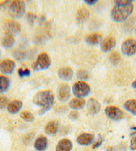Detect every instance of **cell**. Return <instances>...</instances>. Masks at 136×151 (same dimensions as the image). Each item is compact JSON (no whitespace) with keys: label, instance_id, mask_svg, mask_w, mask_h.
Instances as JSON below:
<instances>
[{"label":"cell","instance_id":"cell-19","mask_svg":"<svg viewBox=\"0 0 136 151\" xmlns=\"http://www.w3.org/2000/svg\"><path fill=\"white\" fill-rule=\"evenodd\" d=\"M59 129V123L56 121H51L46 124L45 127V132L49 135V136H54L57 133Z\"/></svg>","mask_w":136,"mask_h":151},{"label":"cell","instance_id":"cell-27","mask_svg":"<svg viewBox=\"0 0 136 151\" xmlns=\"http://www.w3.org/2000/svg\"><path fill=\"white\" fill-rule=\"evenodd\" d=\"M8 99L5 97H0V109L4 110L6 109L9 105Z\"/></svg>","mask_w":136,"mask_h":151},{"label":"cell","instance_id":"cell-32","mask_svg":"<svg viewBox=\"0 0 136 151\" xmlns=\"http://www.w3.org/2000/svg\"><path fill=\"white\" fill-rule=\"evenodd\" d=\"M106 151H125V147L124 145H118L116 147H109Z\"/></svg>","mask_w":136,"mask_h":151},{"label":"cell","instance_id":"cell-1","mask_svg":"<svg viewBox=\"0 0 136 151\" xmlns=\"http://www.w3.org/2000/svg\"><path fill=\"white\" fill-rule=\"evenodd\" d=\"M133 1L129 0H117L114 1L116 6L114 7L111 12L112 20L117 23L125 22L133 11Z\"/></svg>","mask_w":136,"mask_h":151},{"label":"cell","instance_id":"cell-38","mask_svg":"<svg viewBox=\"0 0 136 151\" xmlns=\"http://www.w3.org/2000/svg\"><path fill=\"white\" fill-rule=\"evenodd\" d=\"M135 33H136V28H135Z\"/></svg>","mask_w":136,"mask_h":151},{"label":"cell","instance_id":"cell-2","mask_svg":"<svg viewBox=\"0 0 136 151\" xmlns=\"http://www.w3.org/2000/svg\"><path fill=\"white\" fill-rule=\"evenodd\" d=\"M54 99V95L51 91H41L36 93L33 98V103L41 107L38 112L39 115L43 116L53 107Z\"/></svg>","mask_w":136,"mask_h":151},{"label":"cell","instance_id":"cell-22","mask_svg":"<svg viewBox=\"0 0 136 151\" xmlns=\"http://www.w3.org/2000/svg\"><path fill=\"white\" fill-rule=\"evenodd\" d=\"M15 43V40L14 37L9 35H5L1 41L2 46L6 49H12L14 46Z\"/></svg>","mask_w":136,"mask_h":151},{"label":"cell","instance_id":"cell-23","mask_svg":"<svg viewBox=\"0 0 136 151\" xmlns=\"http://www.w3.org/2000/svg\"><path fill=\"white\" fill-rule=\"evenodd\" d=\"M124 108L125 110L129 112L133 115L136 116V100L129 99L125 101L124 104Z\"/></svg>","mask_w":136,"mask_h":151},{"label":"cell","instance_id":"cell-39","mask_svg":"<svg viewBox=\"0 0 136 151\" xmlns=\"http://www.w3.org/2000/svg\"><path fill=\"white\" fill-rule=\"evenodd\" d=\"M0 57H1V52H0Z\"/></svg>","mask_w":136,"mask_h":151},{"label":"cell","instance_id":"cell-14","mask_svg":"<svg viewBox=\"0 0 136 151\" xmlns=\"http://www.w3.org/2000/svg\"><path fill=\"white\" fill-rule=\"evenodd\" d=\"M48 145V140L45 136L39 137L34 142L33 147L36 151H45Z\"/></svg>","mask_w":136,"mask_h":151},{"label":"cell","instance_id":"cell-29","mask_svg":"<svg viewBox=\"0 0 136 151\" xmlns=\"http://www.w3.org/2000/svg\"><path fill=\"white\" fill-rule=\"evenodd\" d=\"M18 75H19L20 78H23L24 77H29L31 75V72L28 69H23L22 68H20L18 70Z\"/></svg>","mask_w":136,"mask_h":151},{"label":"cell","instance_id":"cell-34","mask_svg":"<svg viewBox=\"0 0 136 151\" xmlns=\"http://www.w3.org/2000/svg\"><path fill=\"white\" fill-rule=\"evenodd\" d=\"M102 142H103V139H102L101 136H100V135H99V137H98V140H97V142L93 145L92 148H97L99 147L101 145Z\"/></svg>","mask_w":136,"mask_h":151},{"label":"cell","instance_id":"cell-37","mask_svg":"<svg viewBox=\"0 0 136 151\" xmlns=\"http://www.w3.org/2000/svg\"><path fill=\"white\" fill-rule=\"evenodd\" d=\"M132 88H135V89H136V80H135L134 81H133V82L132 83Z\"/></svg>","mask_w":136,"mask_h":151},{"label":"cell","instance_id":"cell-16","mask_svg":"<svg viewBox=\"0 0 136 151\" xmlns=\"http://www.w3.org/2000/svg\"><path fill=\"white\" fill-rule=\"evenodd\" d=\"M73 144L71 140L64 139L60 140L56 147V151H72Z\"/></svg>","mask_w":136,"mask_h":151},{"label":"cell","instance_id":"cell-6","mask_svg":"<svg viewBox=\"0 0 136 151\" xmlns=\"http://www.w3.org/2000/svg\"><path fill=\"white\" fill-rule=\"evenodd\" d=\"M121 51L125 56L132 57L136 54V40L127 39L122 44Z\"/></svg>","mask_w":136,"mask_h":151},{"label":"cell","instance_id":"cell-3","mask_svg":"<svg viewBox=\"0 0 136 151\" xmlns=\"http://www.w3.org/2000/svg\"><path fill=\"white\" fill-rule=\"evenodd\" d=\"M25 4L23 1H14L10 4L9 14L14 19H20L24 16Z\"/></svg>","mask_w":136,"mask_h":151},{"label":"cell","instance_id":"cell-9","mask_svg":"<svg viewBox=\"0 0 136 151\" xmlns=\"http://www.w3.org/2000/svg\"><path fill=\"white\" fill-rule=\"evenodd\" d=\"M71 97V88L67 84H61L59 86L57 98L60 102L65 103Z\"/></svg>","mask_w":136,"mask_h":151},{"label":"cell","instance_id":"cell-36","mask_svg":"<svg viewBox=\"0 0 136 151\" xmlns=\"http://www.w3.org/2000/svg\"><path fill=\"white\" fill-rule=\"evenodd\" d=\"M83 2L88 6H93L98 2V0H83Z\"/></svg>","mask_w":136,"mask_h":151},{"label":"cell","instance_id":"cell-35","mask_svg":"<svg viewBox=\"0 0 136 151\" xmlns=\"http://www.w3.org/2000/svg\"><path fill=\"white\" fill-rule=\"evenodd\" d=\"M78 116H79V114H78L77 112L75 111L71 112L69 114V119L72 120V121H75V120H76L78 118Z\"/></svg>","mask_w":136,"mask_h":151},{"label":"cell","instance_id":"cell-11","mask_svg":"<svg viewBox=\"0 0 136 151\" xmlns=\"http://www.w3.org/2000/svg\"><path fill=\"white\" fill-rule=\"evenodd\" d=\"M15 69V63L11 59H5L0 63V71L6 75H11Z\"/></svg>","mask_w":136,"mask_h":151},{"label":"cell","instance_id":"cell-8","mask_svg":"<svg viewBox=\"0 0 136 151\" xmlns=\"http://www.w3.org/2000/svg\"><path fill=\"white\" fill-rule=\"evenodd\" d=\"M4 29L6 34L12 35L13 37L19 34L21 32L20 23L14 20H10L4 24Z\"/></svg>","mask_w":136,"mask_h":151},{"label":"cell","instance_id":"cell-18","mask_svg":"<svg viewBox=\"0 0 136 151\" xmlns=\"http://www.w3.org/2000/svg\"><path fill=\"white\" fill-rule=\"evenodd\" d=\"M86 105L85 101L83 98H75L73 99L69 103V106L74 111L81 110L84 108Z\"/></svg>","mask_w":136,"mask_h":151},{"label":"cell","instance_id":"cell-17","mask_svg":"<svg viewBox=\"0 0 136 151\" xmlns=\"http://www.w3.org/2000/svg\"><path fill=\"white\" fill-rule=\"evenodd\" d=\"M23 107L22 101L20 100H14L9 103L7 107V110L9 114H15L19 113Z\"/></svg>","mask_w":136,"mask_h":151},{"label":"cell","instance_id":"cell-5","mask_svg":"<svg viewBox=\"0 0 136 151\" xmlns=\"http://www.w3.org/2000/svg\"><path fill=\"white\" fill-rule=\"evenodd\" d=\"M91 88L88 83L83 81H78L72 87L73 94L77 98L85 97L90 94Z\"/></svg>","mask_w":136,"mask_h":151},{"label":"cell","instance_id":"cell-28","mask_svg":"<svg viewBox=\"0 0 136 151\" xmlns=\"http://www.w3.org/2000/svg\"><path fill=\"white\" fill-rule=\"evenodd\" d=\"M14 58L16 59L18 61H20V60H23V59L25 58V53L23 51H19L17 50L14 52Z\"/></svg>","mask_w":136,"mask_h":151},{"label":"cell","instance_id":"cell-25","mask_svg":"<svg viewBox=\"0 0 136 151\" xmlns=\"http://www.w3.org/2000/svg\"><path fill=\"white\" fill-rule=\"evenodd\" d=\"M20 117L23 121L28 123H31L35 121V116L33 114L29 111H23L20 113Z\"/></svg>","mask_w":136,"mask_h":151},{"label":"cell","instance_id":"cell-10","mask_svg":"<svg viewBox=\"0 0 136 151\" xmlns=\"http://www.w3.org/2000/svg\"><path fill=\"white\" fill-rule=\"evenodd\" d=\"M101 110V105L99 101L94 98H91L87 102V111L90 115L98 114Z\"/></svg>","mask_w":136,"mask_h":151},{"label":"cell","instance_id":"cell-15","mask_svg":"<svg viewBox=\"0 0 136 151\" xmlns=\"http://www.w3.org/2000/svg\"><path fill=\"white\" fill-rule=\"evenodd\" d=\"M57 75L61 80L68 81L72 80L73 75H74V71L70 67H62L58 71Z\"/></svg>","mask_w":136,"mask_h":151},{"label":"cell","instance_id":"cell-7","mask_svg":"<svg viewBox=\"0 0 136 151\" xmlns=\"http://www.w3.org/2000/svg\"><path fill=\"white\" fill-rule=\"evenodd\" d=\"M105 114L108 118L114 121H119L124 118L125 114L121 109L115 106H108L105 109Z\"/></svg>","mask_w":136,"mask_h":151},{"label":"cell","instance_id":"cell-20","mask_svg":"<svg viewBox=\"0 0 136 151\" xmlns=\"http://www.w3.org/2000/svg\"><path fill=\"white\" fill-rule=\"evenodd\" d=\"M89 18H90V12L88 10L85 8H82L77 11L75 19L77 23L82 24L87 22Z\"/></svg>","mask_w":136,"mask_h":151},{"label":"cell","instance_id":"cell-30","mask_svg":"<svg viewBox=\"0 0 136 151\" xmlns=\"http://www.w3.org/2000/svg\"><path fill=\"white\" fill-rule=\"evenodd\" d=\"M77 77L80 79H88L89 77V75L85 71L81 70L79 71L77 73Z\"/></svg>","mask_w":136,"mask_h":151},{"label":"cell","instance_id":"cell-24","mask_svg":"<svg viewBox=\"0 0 136 151\" xmlns=\"http://www.w3.org/2000/svg\"><path fill=\"white\" fill-rule=\"evenodd\" d=\"M10 80L8 77L0 76V93H6L10 87Z\"/></svg>","mask_w":136,"mask_h":151},{"label":"cell","instance_id":"cell-21","mask_svg":"<svg viewBox=\"0 0 136 151\" xmlns=\"http://www.w3.org/2000/svg\"><path fill=\"white\" fill-rule=\"evenodd\" d=\"M102 41H103V37L98 33L88 35L85 37V42L90 45H98V44H100L102 42Z\"/></svg>","mask_w":136,"mask_h":151},{"label":"cell","instance_id":"cell-26","mask_svg":"<svg viewBox=\"0 0 136 151\" xmlns=\"http://www.w3.org/2000/svg\"><path fill=\"white\" fill-rule=\"evenodd\" d=\"M109 60L112 65H117L121 61V56L117 52H113L109 56Z\"/></svg>","mask_w":136,"mask_h":151},{"label":"cell","instance_id":"cell-12","mask_svg":"<svg viewBox=\"0 0 136 151\" xmlns=\"http://www.w3.org/2000/svg\"><path fill=\"white\" fill-rule=\"evenodd\" d=\"M94 140H95V137L93 134L83 133L77 137L76 141L78 145L83 147H88L93 144Z\"/></svg>","mask_w":136,"mask_h":151},{"label":"cell","instance_id":"cell-13","mask_svg":"<svg viewBox=\"0 0 136 151\" xmlns=\"http://www.w3.org/2000/svg\"><path fill=\"white\" fill-rule=\"evenodd\" d=\"M116 45V39L112 37H108L102 41L101 43V49L103 53H109Z\"/></svg>","mask_w":136,"mask_h":151},{"label":"cell","instance_id":"cell-4","mask_svg":"<svg viewBox=\"0 0 136 151\" xmlns=\"http://www.w3.org/2000/svg\"><path fill=\"white\" fill-rule=\"evenodd\" d=\"M51 59L48 54L41 53L39 55L35 63L32 65V68L34 71H42L48 69L51 66Z\"/></svg>","mask_w":136,"mask_h":151},{"label":"cell","instance_id":"cell-33","mask_svg":"<svg viewBox=\"0 0 136 151\" xmlns=\"http://www.w3.org/2000/svg\"><path fill=\"white\" fill-rule=\"evenodd\" d=\"M129 148L132 151L136 150V136L133 137L130 141Z\"/></svg>","mask_w":136,"mask_h":151},{"label":"cell","instance_id":"cell-31","mask_svg":"<svg viewBox=\"0 0 136 151\" xmlns=\"http://www.w3.org/2000/svg\"><path fill=\"white\" fill-rule=\"evenodd\" d=\"M36 19H37V16L35 15H34L33 14H28L27 15V19L28 23H30V25H33L35 23Z\"/></svg>","mask_w":136,"mask_h":151}]
</instances>
